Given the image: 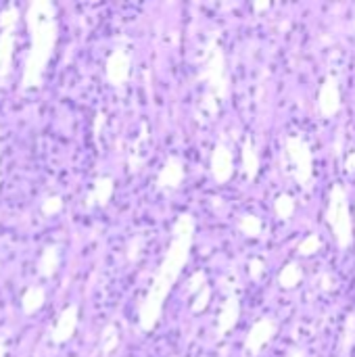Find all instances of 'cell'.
Segmentation results:
<instances>
[{
  "label": "cell",
  "mask_w": 355,
  "mask_h": 357,
  "mask_svg": "<svg viewBox=\"0 0 355 357\" xmlns=\"http://www.w3.org/2000/svg\"><path fill=\"white\" fill-rule=\"evenodd\" d=\"M326 222L333 230L337 247L341 251L352 249V245H354V220H352V209H349V201H347V190L341 184H333V188H331L328 207H326Z\"/></svg>",
  "instance_id": "obj_1"
},
{
  "label": "cell",
  "mask_w": 355,
  "mask_h": 357,
  "mask_svg": "<svg viewBox=\"0 0 355 357\" xmlns=\"http://www.w3.org/2000/svg\"><path fill=\"white\" fill-rule=\"evenodd\" d=\"M287 153L293 163V172L303 190H312L314 186V155L310 144L301 136H291L287 140Z\"/></svg>",
  "instance_id": "obj_2"
},
{
  "label": "cell",
  "mask_w": 355,
  "mask_h": 357,
  "mask_svg": "<svg viewBox=\"0 0 355 357\" xmlns=\"http://www.w3.org/2000/svg\"><path fill=\"white\" fill-rule=\"evenodd\" d=\"M318 109L322 117H335L341 111V88H339V77L335 73H328L320 86Z\"/></svg>",
  "instance_id": "obj_3"
},
{
  "label": "cell",
  "mask_w": 355,
  "mask_h": 357,
  "mask_svg": "<svg viewBox=\"0 0 355 357\" xmlns=\"http://www.w3.org/2000/svg\"><path fill=\"white\" fill-rule=\"evenodd\" d=\"M274 333H276V326H274V322H270V320H264V322H259V324L253 328L251 337H249V347H251L253 351L262 349V345H266V343L272 339V335H274Z\"/></svg>",
  "instance_id": "obj_4"
},
{
  "label": "cell",
  "mask_w": 355,
  "mask_h": 357,
  "mask_svg": "<svg viewBox=\"0 0 355 357\" xmlns=\"http://www.w3.org/2000/svg\"><path fill=\"white\" fill-rule=\"evenodd\" d=\"M354 347H355V312H352V314H347L345 324H343V335H341V341H339V351H341V356L347 357Z\"/></svg>",
  "instance_id": "obj_5"
},
{
  "label": "cell",
  "mask_w": 355,
  "mask_h": 357,
  "mask_svg": "<svg viewBox=\"0 0 355 357\" xmlns=\"http://www.w3.org/2000/svg\"><path fill=\"white\" fill-rule=\"evenodd\" d=\"M301 280H303V272H301V268H299L297 264H289V266L282 270V274H280V287H282V289H293V287H297Z\"/></svg>",
  "instance_id": "obj_6"
},
{
  "label": "cell",
  "mask_w": 355,
  "mask_h": 357,
  "mask_svg": "<svg viewBox=\"0 0 355 357\" xmlns=\"http://www.w3.org/2000/svg\"><path fill=\"white\" fill-rule=\"evenodd\" d=\"M320 249H322V238L318 234H310L299 243V255H303V257L316 255Z\"/></svg>",
  "instance_id": "obj_7"
},
{
  "label": "cell",
  "mask_w": 355,
  "mask_h": 357,
  "mask_svg": "<svg viewBox=\"0 0 355 357\" xmlns=\"http://www.w3.org/2000/svg\"><path fill=\"white\" fill-rule=\"evenodd\" d=\"M276 213L280 220H289L295 213V199L289 195H282L276 199Z\"/></svg>",
  "instance_id": "obj_8"
},
{
  "label": "cell",
  "mask_w": 355,
  "mask_h": 357,
  "mask_svg": "<svg viewBox=\"0 0 355 357\" xmlns=\"http://www.w3.org/2000/svg\"><path fill=\"white\" fill-rule=\"evenodd\" d=\"M335 289H337V278H335V274L324 272V274L320 276V291H324V293H333Z\"/></svg>",
  "instance_id": "obj_9"
},
{
  "label": "cell",
  "mask_w": 355,
  "mask_h": 357,
  "mask_svg": "<svg viewBox=\"0 0 355 357\" xmlns=\"http://www.w3.org/2000/svg\"><path fill=\"white\" fill-rule=\"evenodd\" d=\"M245 230L251 234V236H257L259 234V222L255 218H247L245 220Z\"/></svg>",
  "instance_id": "obj_10"
},
{
  "label": "cell",
  "mask_w": 355,
  "mask_h": 357,
  "mask_svg": "<svg viewBox=\"0 0 355 357\" xmlns=\"http://www.w3.org/2000/svg\"><path fill=\"white\" fill-rule=\"evenodd\" d=\"M343 165H345V172H347V174H355V149L347 153V157H345V163H343Z\"/></svg>",
  "instance_id": "obj_11"
},
{
  "label": "cell",
  "mask_w": 355,
  "mask_h": 357,
  "mask_svg": "<svg viewBox=\"0 0 355 357\" xmlns=\"http://www.w3.org/2000/svg\"><path fill=\"white\" fill-rule=\"evenodd\" d=\"M289 357H305V351H301V349H293Z\"/></svg>",
  "instance_id": "obj_12"
},
{
  "label": "cell",
  "mask_w": 355,
  "mask_h": 357,
  "mask_svg": "<svg viewBox=\"0 0 355 357\" xmlns=\"http://www.w3.org/2000/svg\"><path fill=\"white\" fill-rule=\"evenodd\" d=\"M253 274H255V276H257V274H259V264H257V261H255V264H253Z\"/></svg>",
  "instance_id": "obj_13"
}]
</instances>
